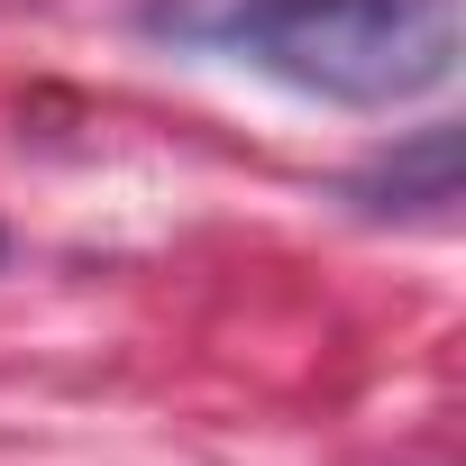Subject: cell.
<instances>
[{
  "instance_id": "2",
  "label": "cell",
  "mask_w": 466,
  "mask_h": 466,
  "mask_svg": "<svg viewBox=\"0 0 466 466\" xmlns=\"http://www.w3.org/2000/svg\"><path fill=\"white\" fill-rule=\"evenodd\" d=\"M339 201L366 210V219H420V228L457 219V128H411L402 147L357 165L339 183Z\"/></svg>"
},
{
  "instance_id": "1",
  "label": "cell",
  "mask_w": 466,
  "mask_h": 466,
  "mask_svg": "<svg viewBox=\"0 0 466 466\" xmlns=\"http://www.w3.org/2000/svg\"><path fill=\"white\" fill-rule=\"evenodd\" d=\"M137 28L339 110H402L457 74V0H137Z\"/></svg>"
}]
</instances>
